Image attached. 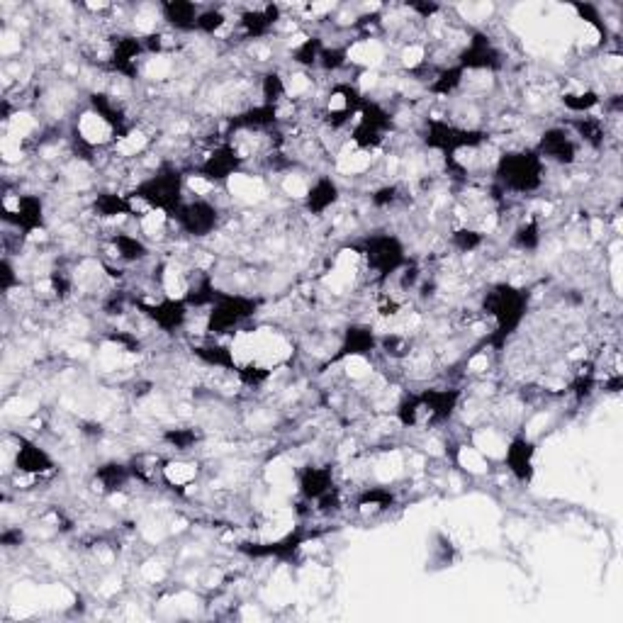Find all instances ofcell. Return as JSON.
Here are the masks:
<instances>
[{
    "mask_svg": "<svg viewBox=\"0 0 623 623\" xmlns=\"http://www.w3.org/2000/svg\"><path fill=\"white\" fill-rule=\"evenodd\" d=\"M485 232L482 229L473 227V224H460L451 232V246L458 251V254H475L485 246Z\"/></svg>",
    "mask_w": 623,
    "mask_h": 623,
    "instance_id": "cell-21",
    "label": "cell"
},
{
    "mask_svg": "<svg viewBox=\"0 0 623 623\" xmlns=\"http://www.w3.org/2000/svg\"><path fill=\"white\" fill-rule=\"evenodd\" d=\"M95 480V490L100 495L112 497V495H122L127 490L129 482H134V473H132V465L122 463V460H105L95 468L93 473Z\"/></svg>",
    "mask_w": 623,
    "mask_h": 623,
    "instance_id": "cell-16",
    "label": "cell"
},
{
    "mask_svg": "<svg viewBox=\"0 0 623 623\" xmlns=\"http://www.w3.org/2000/svg\"><path fill=\"white\" fill-rule=\"evenodd\" d=\"M424 407V429H441L451 424L463 402V390L458 387H424L419 390Z\"/></svg>",
    "mask_w": 623,
    "mask_h": 623,
    "instance_id": "cell-7",
    "label": "cell"
},
{
    "mask_svg": "<svg viewBox=\"0 0 623 623\" xmlns=\"http://www.w3.org/2000/svg\"><path fill=\"white\" fill-rule=\"evenodd\" d=\"M13 468L18 475H25V477H30V480H35V477L52 475L56 470V463L47 448L39 446L37 441L20 436L18 448H15V456H13Z\"/></svg>",
    "mask_w": 623,
    "mask_h": 623,
    "instance_id": "cell-11",
    "label": "cell"
},
{
    "mask_svg": "<svg viewBox=\"0 0 623 623\" xmlns=\"http://www.w3.org/2000/svg\"><path fill=\"white\" fill-rule=\"evenodd\" d=\"M263 302L258 297L241 293H222L215 297L205 312V334L210 339H224L229 334H239L254 322Z\"/></svg>",
    "mask_w": 623,
    "mask_h": 623,
    "instance_id": "cell-3",
    "label": "cell"
},
{
    "mask_svg": "<svg viewBox=\"0 0 623 623\" xmlns=\"http://www.w3.org/2000/svg\"><path fill=\"white\" fill-rule=\"evenodd\" d=\"M546 173V161L538 156L533 147L502 151L492 164L495 188L502 190L504 198L538 193L546 185Z\"/></svg>",
    "mask_w": 623,
    "mask_h": 623,
    "instance_id": "cell-2",
    "label": "cell"
},
{
    "mask_svg": "<svg viewBox=\"0 0 623 623\" xmlns=\"http://www.w3.org/2000/svg\"><path fill=\"white\" fill-rule=\"evenodd\" d=\"M134 307L161 334H178V331H183L190 324V314H193L183 297L168 295H159V300H134Z\"/></svg>",
    "mask_w": 623,
    "mask_h": 623,
    "instance_id": "cell-6",
    "label": "cell"
},
{
    "mask_svg": "<svg viewBox=\"0 0 623 623\" xmlns=\"http://www.w3.org/2000/svg\"><path fill=\"white\" fill-rule=\"evenodd\" d=\"M378 341L380 334L370 324H351V327H346V331H341L339 349L329 358V363L353 361V358H363L366 361V358L378 351Z\"/></svg>",
    "mask_w": 623,
    "mask_h": 623,
    "instance_id": "cell-9",
    "label": "cell"
},
{
    "mask_svg": "<svg viewBox=\"0 0 623 623\" xmlns=\"http://www.w3.org/2000/svg\"><path fill=\"white\" fill-rule=\"evenodd\" d=\"M504 468L519 485H529L536 475V443L526 434H516L504 448Z\"/></svg>",
    "mask_w": 623,
    "mask_h": 623,
    "instance_id": "cell-10",
    "label": "cell"
},
{
    "mask_svg": "<svg viewBox=\"0 0 623 623\" xmlns=\"http://www.w3.org/2000/svg\"><path fill=\"white\" fill-rule=\"evenodd\" d=\"M543 244V227L541 220L536 215L526 217L512 229V237H509V246L519 249L521 254H533V251L541 249Z\"/></svg>",
    "mask_w": 623,
    "mask_h": 623,
    "instance_id": "cell-19",
    "label": "cell"
},
{
    "mask_svg": "<svg viewBox=\"0 0 623 623\" xmlns=\"http://www.w3.org/2000/svg\"><path fill=\"white\" fill-rule=\"evenodd\" d=\"M222 224V210L212 198H193L185 200L178 215L173 217V227L178 234L188 239H207L220 229Z\"/></svg>",
    "mask_w": 623,
    "mask_h": 623,
    "instance_id": "cell-5",
    "label": "cell"
},
{
    "mask_svg": "<svg viewBox=\"0 0 623 623\" xmlns=\"http://www.w3.org/2000/svg\"><path fill=\"white\" fill-rule=\"evenodd\" d=\"M336 487L334 468L331 465H305V468L297 473V490H300L302 502L314 504L317 499H322L327 492Z\"/></svg>",
    "mask_w": 623,
    "mask_h": 623,
    "instance_id": "cell-13",
    "label": "cell"
},
{
    "mask_svg": "<svg viewBox=\"0 0 623 623\" xmlns=\"http://www.w3.org/2000/svg\"><path fill=\"white\" fill-rule=\"evenodd\" d=\"M227 25H229V18H227V13H224V8H215V5H210V8L200 10V18H198L200 35L215 37V35H220Z\"/></svg>",
    "mask_w": 623,
    "mask_h": 623,
    "instance_id": "cell-23",
    "label": "cell"
},
{
    "mask_svg": "<svg viewBox=\"0 0 623 623\" xmlns=\"http://www.w3.org/2000/svg\"><path fill=\"white\" fill-rule=\"evenodd\" d=\"M110 246L115 251V258L122 266H142L151 258V246L149 241L142 237L139 232H125V229H117L115 234H110Z\"/></svg>",
    "mask_w": 623,
    "mask_h": 623,
    "instance_id": "cell-14",
    "label": "cell"
},
{
    "mask_svg": "<svg viewBox=\"0 0 623 623\" xmlns=\"http://www.w3.org/2000/svg\"><path fill=\"white\" fill-rule=\"evenodd\" d=\"M358 256L366 263L370 278L380 285L390 283L409 261L404 241L390 232L368 234L363 244L358 246Z\"/></svg>",
    "mask_w": 623,
    "mask_h": 623,
    "instance_id": "cell-4",
    "label": "cell"
},
{
    "mask_svg": "<svg viewBox=\"0 0 623 623\" xmlns=\"http://www.w3.org/2000/svg\"><path fill=\"white\" fill-rule=\"evenodd\" d=\"M538 151L543 161L553 166L568 168L577 164V156H580V144L572 137V132L565 125H553L543 129V134L538 137V144L533 147Z\"/></svg>",
    "mask_w": 623,
    "mask_h": 623,
    "instance_id": "cell-8",
    "label": "cell"
},
{
    "mask_svg": "<svg viewBox=\"0 0 623 623\" xmlns=\"http://www.w3.org/2000/svg\"><path fill=\"white\" fill-rule=\"evenodd\" d=\"M560 103L572 115H592V110H597L604 98L594 88H582V91H565L560 95Z\"/></svg>",
    "mask_w": 623,
    "mask_h": 623,
    "instance_id": "cell-20",
    "label": "cell"
},
{
    "mask_svg": "<svg viewBox=\"0 0 623 623\" xmlns=\"http://www.w3.org/2000/svg\"><path fill=\"white\" fill-rule=\"evenodd\" d=\"M161 439H164V443H168L171 448H176L178 453H188L202 441V434L195 426H173V429L164 431Z\"/></svg>",
    "mask_w": 623,
    "mask_h": 623,
    "instance_id": "cell-22",
    "label": "cell"
},
{
    "mask_svg": "<svg viewBox=\"0 0 623 623\" xmlns=\"http://www.w3.org/2000/svg\"><path fill=\"white\" fill-rule=\"evenodd\" d=\"M341 200V185L334 176L322 173L314 181L307 185L305 193H302V207H305L307 215L312 217H324L331 207L339 205Z\"/></svg>",
    "mask_w": 623,
    "mask_h": 623,
    "instance_id": "cell-12",
    "label": "cell"
},
{
    "mask_svg": "<svg viewBox=\"0 0 623 623\" xmlns=\"http://www.w3.org/2000/svg\"><path fill=\"white\" fill-rule=\"evenodd\" d=\"M93 212L98 220L103 222H115L122 217H132V200L125 193H117V190H100L93 198Z\"/></svg>",
    "mask_w": 623,
    "mask_h": 623,
    "instance_id": "cell-17",
    "label": "cell"
},
{
    "mask_svg": "<svg viewBox=\"0 0 623 623\" xmlns=\"http://www.w3.org/2000/svg\"><path fill=\"white\" fill-rule=\"evenodd\" d=\"M480 312L492 322V334L485 344H490L492 351H502L524 324L529 312V293L512 283H497L482 295Z\"/></svg>",
    "mask_w": 623,
    "mask_h": 623,
    "instance_id": "cell-1",
    "label": "cell"
},
{
    "mask_svg": "<svg viewBox=\"0 0 623 623\" xmlns=\"http://www.w3.org/2000/svg\"><path fill=\"white\" fill-rule=\"evenodd\" d=\"M395 499V492L390 487H363L356 499H353V507H356V512L361 516H378L390 512L395 507Z\"/></svg>",
    "mask_w": 623,
    "mask_h": 623,
    "instance_id": "cell-18",
    "label": "cell"
},
{
    "mask_svg": "<svg viewBox=\"0 0 623 623\" xmlns=\"http://www.w3.org/2000/svg\"><path fill=\"white\" fill-rule=\"evenodd\" d=\"M200 10V5L188 3V0H168L156 8V13L166 22L168 30L178 32V35H190V32H198Z\"/></svg>",
    "mask_w": 623,
    "mask_h": 623,
    "instance_id": "cell-15",
    "label": "cell"
}]
</instances>
